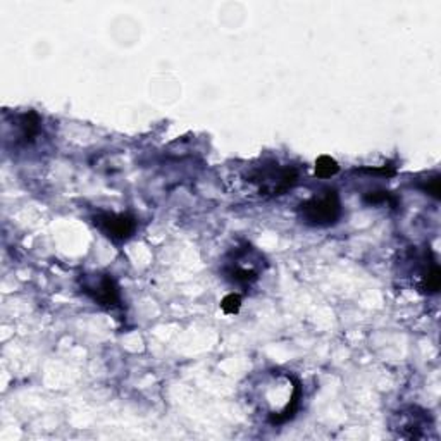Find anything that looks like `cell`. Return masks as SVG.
Here are the masks:
<instances>
[{
	"mask_svg": "<svg viewBox=\"0 0 441 441\" xmlns=\"http://www.w3.org/2000/svg\"><path fill=\"white\" fill-rule=\"evenodd\" d=\"M299 217L311 228L335 226L341 217V200L335 188H328L299 205Z\"/></svg>",
	"mask_w": 441,
	"mask_h": 441,
	"instance_id": "6da1fadb",
	"label": "cell"
},
{
	"mask_svg": "<svg viewBox=\"0 0 441 441\" xmlns=\"http://www.w3.org/2000/svg\"><path fill=\"white\" fill-rule=\"evenodd\" d=\"M247 181L254 183L264 197H281L299 183V171L295 167L271 162L252 169Z\"/></svg>",
	"mask_w": 441,
	"mask_h": 441,
	"instance_id": "7a4b0ae2",
	"label": "cell"
},
{
	"mask_svg": "<svg viewBox=\"0 0 441 441\" xmlns=\"http://www.w3.org/2000/svg\"><path fill=\"white\" fill-rule=\"evenodd\" d=\"M252 250V247L245 243V245L238 247L228 255L224 267H222L226 279H229L234 284H242V286H250V284L257 281L259 274H261V264H259L261 261L247 264V257Z\"/></svg>",
	"mask_w": 441,
	"mask_h": 441,
	"instance_id": "3957f363",
	"label": "cell"
},
{
	"mask_svg": "<svg viewBox=\"0 0 441 441\" xmlns=\"http://www.w3.org/2000/svg\"><path fill=\"white\" fill-rule=\"evenodd\" d=\"M93 224L105 238L114 243L130 240L137 232V219L131 214L98 212L93 216Z\"/></svg>",
	"mask_w": 441,
	"mask_h": 441,
	"instance_id": "277c9868",
	"label": "cell"
},
{
	"mask_svg": "<svg viewBox=\"0 0 441 441\" xmlns=\"http://www.w3.org/2000/svg\"><path fill=\"white\" fill-rule=\"evenodd\" d=\"M81 291L98 307L113 311L121 303V294L116 279L110 274H97L81 284Z\"/></svg>",
	"mask_w": 441,
	"mask_h": 441,
	"instance_id": "5b68a950",
	"label": "cell"
},
{
	"mask_svg": "<svg viewBox=\"0 0 441 441\" xmlns=\"http://www.w3.org/2000/svg\"><path fill=\"white\" fill-rule=\"evenodd\" d=\"M432 427V419L430 417V412L420 409H410L409 412H402L400 414V422L397 424V430L400 438L407 440H422L426 436L427 430Z\"/></svg>",
	"mask_w": 441,
	"mask_h": 441,
	"instance_id": "8992f818",
	"label": "cell"
},
{
	"mask_svg": "<svg viewBox=\"0 0 441 441\" xmlns=\"http://www.w3.org/2000/svg\"><path fill=\"white\" fill-rule=\"evenodd\" d=\"M40 133V118L35 110L24 113L18 119V142L21 145H30Z\"/></svg>",
	"mask_w": 441,
	"mask_h": 441,
	"instance_id": "52a82bcc",
	"label": "cell"
},
{
	"mask_svg": "<svg viewBox=\"0 0 441 441\" xmlns=\"http://www.w3.org/2000/svg\"><path fill=\"white\" fill-rule=\"evenodd\" d=\"M441 286V271L438 262H435V259H431L430 261H426L424 264V269L422 274H420V290L424 291V294H438Z\"/></svg>",
	"mask_w": 441,
	"mask_h": 441,
	"instance_id": "ba28073f",
	"label": "cell"
},
{
	"mask_svg": "<svg viewBox=\"0 0 441 441\" xmlns=\"http://www.w3.org/2000/svg\"><path fill=\"white\" fill-rule=\"evenodd\" d=\"M340 171V166H338V162L333 157H329V155H321L319 159L316 160V176L317 178H331V176H335L336 172Z\"/></svg>",
	"mask_w": 441,
	"mask_h": 441,
	"instance_id": "9c48e42d",
	"label": "cell"
},
{
	"mask_svg": "<svg viewBox=\"0 0 441 441\" xmlns=\"http://www.w3.org/2000/svg\"><path fill=\"white\" fill-rule=\"evenodd\" d=\"M362 200L368 205H391V207L398 205V199L390 192H368L364 193Z\"/></svg>",
	"mask_w": 441,
	"mask_h": 441,
	"instance_id": "30bf717a",
	"label": "cell"
},
{
	"mask_svg": "<svg viewBox=\"0 0 441 441\" xmlns=\"http://www.w3.org/2000/svg\"><path fill=\"white\" fill-rule=\"evenodd\" d=\"M240 307H242V296L238 295V294L226 295L224 299H222V302H221L222 312H224V314H228V316L238 314Z\"/></svg>",
	"mask_w": 441,
	"mask_h": 441,
	"instance_id": "8fae6325",
	"label": "cell"
},
{
	"mask_svg": "<svg viewBox=\"0 0 441 441\" xmlns=\"http://www.w3.org/2000/svg\"><path fill=\"white\" fill-rule=\"evenodd\" d=\"M424 192L430 193L431 197H435L436 200H440V175H435L432 178H430L424 185Z\"/></svg>",
	"mask_w": 441,
	"mask_h": 441,
	"instance_id": "7c38bea8",
	"label": "cell"
},
{
	"mask_svg": "<svg viewBox=\"0 0 441 441\" xmlns=\"http://www.w3.org/2000/svg\"><path fill=\"white\" fill-rule=\"evenodd\" d=\"M364 172H369V175H381V176H393L395 175V167L393 166H383L378 169H362Z\"/></svg>",
	"mask_w": 441,
	"mask_h": 441,
	"instance_id": "4fadbf2b",
	"label": "cell"
}]
</instances>
